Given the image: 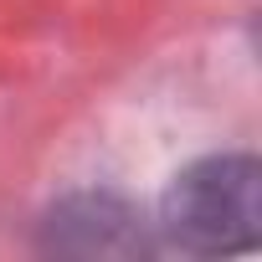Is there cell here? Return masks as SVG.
<instances>
[{
  "label": "cell",
  "instance_id": "cell-1",
  "mask_svg": "<svg viewBox=\"0 0 262 262\" xmlns=\"http://www.w3.org/2000/svg\"><path fill=\"white\" fill-rule=\"evenodd\" d=\"M160 231L190 257L252 252L262 242V165L252 155L185 165L160 201Z\"/></svg>",
  "mask_w": 262,
  "mask_h": 262
},
{
  "label": "cell",
  "instance_id": "cell-2",
  "mask_svg": "<svg viewBox=\"0 0 262 262\" xmlns=\"http://www.w3.org/2000/svg\"><path fill=\"white\" fill-rule=\"evenodd\" d=\"M47 247L72 257H139L149 252V236L128 201L108 190H88V195H67L47 216Z\"/></svg>",
  "mask_w": 262,
  "mask_h": 262
}]
</instances>
